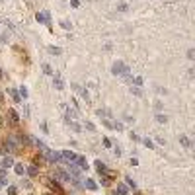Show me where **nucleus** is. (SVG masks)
Here are the masks:
<instances>
[{
	"instance_id": "1",
	"label": "nucleus",
	"mask_w": 195,
	"mask_h": 195,
	"mask_svg": "<svg viewBox=\"0 0 195 195\" xmlns=\"http://www.w3.org/2000/svg\"><path fill=\"white\" fill-rule=\"evenodd\" d=\"M113 74H129V68H127L125 65H123V63H115V65H113Z\"/></svg>"
},
{
	"instance_id": "2",
	"label": "nucleus",
	"mask_w": 195,
	"mask_h": 195,
	"mask_svg": "<svg viewBox=\"0 0 195 195\" xmlns=\"http://www.w3.org/2000/svg\"><path fill=\"white\" fill-rule=\"evenodd\" d=\"M60 158H65L68 164H72L76 160V154L74 152H70V150H65V152H60Z\"/></svg>"
},
{
	"instance_id": "3",
	"label": "nucleus",
	"mask_w": 195,
	"mask_h": 195,
	"mask_svg": "<svg viewBox=\"0 0 195 195\" xmlns=\"http://www.w3.org/2000/svg\"><path fill=\"white\" fill-rule=\"evenodd\" d=\"M74 162H76V164H78V166H80V168H88V164H86V160H84V158H82V156H76V160H74Z\"/></svg>"
},
{
	"instance_id": "4",
	"label": "nucleus",
	"mask_w": 195,
	"mask_h": 195,
	"mask_svg": "<svg viewBox=\"0 0 195 195\" xmlns=\"http://www.w3.org/2000/svg\"><path fill=\"white\" fill-rule=\"evenodd\" d=\"M8 115H10V119L14 121V123H18V121H20V117H18V113H16V111H14V109H10V111H8Z\"/></svg>"
},
{
	"instance_id": "5",
	"label": "nucleus",
	"mask_w": 195,
	"mask_h": 195,
	"mask_svg": "<svg viewBox=\"0 0 195 195\" xmlns=\"http://www.w3.org/2000/svg\"><path fill=\"white\" fill-rule=\"evenodd\" d=\"M12 164H14V162H12V158H10V156H6L4 160H2V166H4V168H10Z\"/></svg>"
},
{
	"instance_id": "6",
	"label": "nucleus",
	"mask_w": 195,
	"mask_h": 195,
	"mask_svg": "<svg viewBox=\"0 0 195 195\" xmlns=\"http://www.w3.org/2000/svg\"><path fill=\"white\" fill-rule=\"evenodd\" d=\"M10 96H12V100H14V102H20V100H22V98H20V94L16 92V90H10Z\"/></svg>"
},
{
	"instance_id": "7",
	"label": "nucleus",
	"mask_w": 195,
	"mask_h": 195,
	"mask_svg": "<svg viewBox=\"0 0 195 195\" xmlns=\"http://www.w3.org/2000/svg\"><path fill=\"white\" fill-rule=\"evenodd\" d=\"M180 140H181V144H183V146H187V148L191 146V144H189V139H187L186 135H181V137H180Z\"/></svg>"
},
{
	"instance_id": "8",
	"label": "nucleus",
	"mask_w": 195,
	"mask_h": 195,
	"mask_svg": "<svg viewBox=\"0 0 195 195\" xmlns=\"http://www.w3.org/2000/svg\"><path fill=\"white\" fill-rule=\"evenodd\" d=\"M47 18H49V14H37V22L41 23H47Z\"/></svg>"
},
{
	"instance_id": "9",
	"label": "nucleus",
	"mask_w": 195,
	"mask_h": 195,
	"mask_svg": "<svg viewBox=\"0 0 195 195\" xmlns=\"http://www.w3.org/2000/svg\"><path fill=\"white\" fill-rule=\"evenodd\" d=\"M28 174H29V176H37V166H29Z\"/></svg>"
},
{
	"instance_id": "10",
	"label": "nucleus",
	"mask_w": 195,
	"mask_h": 195,
	"mask_svg": "<svg viewBox=\"0 0 195 195\" xmlns=\"http://www.w3.org/2000/svg\"><path fill=\"white\" fill-rule=\"evenodd\" d=\"M6 148H8V150H14L16 148V144H14V140H12V139L6 140Z\"/></svg>"
},
{
	"instance_id": "11",
	"label": "nucleus",
	"mask_w": 195,
	"mask_h": 195,
	"mask_svg": "<svg viewBox=\"0 0 195 195\" xmlns=\"http://www.w3.org/2000/svg\"><path fill=\"white\" fill-rule=\"evenodd\" d=\"M86 187H90V189H96V181H92V180H86Z\"/></svg>"
},
{
	"instance_id": "12",
	"label": "nucleus",
	"mask_w": 195,
	"mask_h": 195,
	"mask_svg": "<svg viewBox=\"0 0 195 195\" xmlns=\"http://www.w3.org/2000/svg\"><path fill=\"white\" fill-rule=\"evenodd\" d=\"M16 172H18V174H23V172H25V168H23L22 164H16Z\"/></svg>"
},
{
	"instance_id": "13",
	"label": "nucleus",
	"mask_w": 195,
	"mask_h": 195,
	"mask_svg": "<svg viewBox=\"0 0 195 195\" xmlns=\"http://www.w3.org/2000/svg\"><path fill=\"white\" fill-rule=\"evenodd\" d=\"M96 168L100 170V172H106V166H103L102 162H96Z\"/></svg>"
},
{
	"instance_id": "14",
	"label": "nucleus",
	"mask_w": 195,
	"mask_h": 195,
	"mask_svg": "<svg viewBox=\"0 0 195 195\" xmlns=\"http://www.w3.org/2000/svg\"><path fill=\"white\" fill-rule=\"evenodd\" d=\"M49 51H51L53 55H59V53H60V49H59V47H51V49H49Z\"/></svg>"
},
{
	"instance_id": "15",
	"label": "nucleus",
	"mask_w": 195,
	"mask_h": 195,
	"mask_svg": "<svg viewBox=\"0 0 195 195\" xmlns=\"http://www.w3.org/2000/svg\"><path fill=\"white\" fill-rule=\"evenodd\" d=\"M144 144H146V146H148V148H154V144H152V140H148V139L144 140Z\"/></svg>"
},
{
	"instance_id": "16",
	"label": "nucleus",
	"mask_w": 195,
	"mask_h": 195,
	"mask_svg": "<svg viewBox=\"0 0 195 195\" xmlns=\"http://www.w3.org/2000/svg\"><path fill=\"white\" fill-rule=\"evenodd\" d=\"M20 96H23V98H25V96H28V90H25V88H22V90H20Z\"/></svg>"
}]
</instances>
